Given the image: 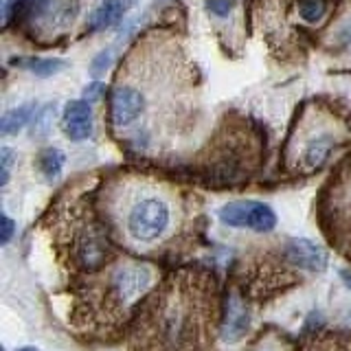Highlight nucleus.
I'll return each instance as SVG.
<instances>
[{"label": "nucleus", "instance_id": "nucleus-22", "mask_svg": "<svg viewBox=\"0 0 351 351\" xmlns=\"http://www.w3.org/2000/svg\"><path fill=\"white\" fill-rule=\"evenodd\" d=\"M235 0H208L206 7L213 11L215 16H228V11L233 9Z\"/></svg>", "mask_w": 351, "mask_h": 351}, {"label": "nucleus", "instance_id": "nucleus-15", "mask_svg": "<svg viewBox=\"0 0 351 351\" xmlns=\"http://www.w3.org/2000/svg\"><path fill=\"white\" fill-rule=\"evenodd\" d=\"M77 9H80V5H77V0H58L53 7V11L49 14V22L51 25H69V22L75 20L77 16Z\"/></svg>", "mask_w": 351, "mask_h": 351}, {"label": "nucleus", "instance_id": "nucleus-24", "mask_svg": "<svg viewBox=\"0 0 351 351\" xmlns=\"http://www.w3.org/2000/svg\"><path fill=\"white\" fill-rule=\"evenodd\" d=\"M340 277H343L345 285L351 290V270H343V272H340Z\"/></svg>", "mask_w": 351, "mask_h": 351}, {"label": "nucleus", "instance_id": "nucleus-11", "mask_svg": "<svg viewBox=\"0 0 351 351\" xmlns=\"http://www.w3.org/2000/svg\"><path fill=\"white\" fill-rule=\"evenodd\" d=\"M49 9V0H3V20L9 25L18 16H42Z\"/></svg>", "mask_w": 351, "mask_h": 351}, {"label": "nucleus", "instance_id": "nucleus-12", "mask_svg": "<svg viewBox=\"0 0 351 351\" xmlns=\"http://www.w3.org/2000/svg\"><path fill=\"white\" fill-rule=\"evenodd\" d=\"M33 117H36V104L18 106L14 110H9V112H5L3 121H0V132H3L5 136L18 134V132L25 128Z\"/></svg>", "mask_w": 351, "mask_h": 351}, {"label": "nucleus", "instance_id": "nucleus-10", "mask_svg": "<svg viewBox=\"0 0 351 351\" xmlns=\"http://www.w3.org/2000/svg\"><path fill=\"white\" fill-rule=\"evenodd\" d=\"M123 14H125V0H104V3L93 11L90 27L93 31L110 29L123 18Z\"/></svg>", "mask_w": 351, "mask_h": 351}, {"label": "nucleus", "instance_id": "nucleus-5", "mask_svg": "<svg viewBox=\"0 0 351 351\" xmlns=\"http://www.w3.org/2000/svg\"><path fill=\"white\" fill-rule=\"evenodd\" d=\"M152 270L145 266H123L112 274V296L121 305L134 303L149 288Z\"/></svg>", "mask_w": 351, "mask_h": 351}, {"label": "nucleus", "instance_id": "nucleus-25", "mask_svg": "<svg viewBox=\"0 0 351 351\" xmlns=\"http://www.w3.org/2000/svg\"><path fill=\"white\" fill-rule=\"evenodd\" d=\"M18 351H40V349H36V347H22V349H18Z\"/></svg>", "mask_w": 351, "mask_h": 351}, {"label": "nucleus", "instance_id": "nucleus-17", "mask_svg": "<svg viewBox=\"0 0 351 351\" xmlns=\"http://www.w3.org/2000/svg\"><path fill=\"white\" fill-rule=\"evenodd\" d=\"M305 351H351V340L343 336H327L312 343Z\"/></svg>", "mask_w": 351, "mask_h": 351}, {"label": "nucleus", "instance_id": "nucleus-4", "mask_svg": "<svg viewBox=\"0 0 351 351\" xmlns=\"http://www.w3.org/2000/svg\"><path fill=\"white\" fill-rule=\"evenodd\" d=\"M147 99L136 86L119 84L110 95V117L117 128H130L145 114Z\"/></svg>", "mask_w": 351, "mask_h": 351}, {"label": "nucleus", "instance_id": "nucleus-3", "mask_svg": "<svg viewBox=\"0 0 351 351\" xmlns=\"http://www.w3.org/2000/svg\"><path fill=\"white\" fill-rule=\"evenodd\" d=\"M219 219L226 226L233 228H250L255 233H268L277 226V215L263 202L255 200H239V202H228L219 208Z\"/></svg>", "mask_w": 351, "mask_h": 351}, {"label": "nucleus", "instance_id": "nucleus-1", "mask_svg": "<svg viewBox=\"0 0 351 351\" xmlns=\"http://www.w3.org/2000/svg\"><path fill=\"white\" fill-rule=\"evenodd\" d=\"M213 321V296L204 285L173 279L141 312L132 345L136 351H202Z\"/></svg>", "mask_w": 351, "mask_h": 351}, {"label": "nucleus", "instance_id": "nucleus-23", "mask_svg": "<svg viewBox=\"0 0 351 351\" xmlns=\"http://www.w3.org/2000/svg\"><path fill=\"white\" fill-rule=\"evenodd\" d=\"M11 235H14V219L9 215H3V235H0V244H9Z\"/></svg>", "mask_w": 351, "mask_h": 351}, {"label": "nucleus", "instance_id": "nucleus-13", "mask_svg": "<svg viewBox=\"0 0 351 351\" xmlns=\"http://www.w3.org/2000/svg\"><path fill=\"white\" fill-rule=\"evenodd\" d=\"M14 66L25 69L38 77H53L66 69L64 60H44V58H16Z\"/></svg>", "mask_w": 351, "mask_h": 351}, {"label": "nucleus", "instance_id": "nucleus-14", "mask_svg": "<svg viewBox=\"0 0 351 351\" xmlns=\"http://www.w3.org/2000/svg\"><path fill=\"white\" fill-rule=\"evenodd\" d=\"M64 167V154L60 149H44L40 154V171L47 180H55L62 173Z\"/></svg>", "mask_w": 351, "mask_h": 351}, {"label": "nucleus", "instance_id": "nucleus-16", "mask_svg": "<svg viewBox=\"0 0 351 351\" xmlns=\"http://www.w3.org/2000/svg\"><path fill=\"white\" fill-rule=\"evenodd\" d=\"M332 42H334L336 49L351 55V14H347L343 20H340V25L334 29Z\"/></svg>", "mask_w": 351, "mask_h": 351}, {"label": "nucleus", "instance_id": "nucleus-20", "mask_svg": "<svg viewBox=\"0 0 351 351\" xmlns=\"http://www.w3.org/2000/svg\"><path fill=\"white\" fill-rule=\"evenodd\" d=\"M11 165H14V152H11L9 147H3V149H0V169H3V176H0V184L9 182Z\"/></svg>", "mask_w": 351, "mask_h": 351}, {"label": "nucleus", "instance_id": "nucleus-18", "mask_svg": "<svg viewBox=\"0 0 351 351\" xmlns=\"http://www.w3.org/2000/svg\"><path fill=\"white\" fill-rule=\"evenodd\" d=\"M53 117H55V104L44 106L38 117H33V136H47L53 125Z\"/></svg>", "mask_w": 351, "mask_h": 351}, {"label": "nucleus", "instance_id": "nucleus-6", "mask_svg": "<svg viewBox=\"0 0 351 351\" xmlns=\"http://www.w3.org/2000/svg\"><path fill=\"white\" fill-rule=\"evenodd\" d=\"M285 257L303 270L323 272L327 268V252L310 239H292L285 246Z\"/></svg>", "mask_w": 351, "mask_h": 351}, {"label": "nucleus", "instance_id": "nucleus-7", "mask_svg": "<svg viewBox=\"0 0 351 351\" xmlns=\"http://www.w3.org/2000/svg\"><path fill=\"white\" fill-rule=\"evenodd\" d=\"M64 132L71 141H86L93 134V108L88 101H71L64 108Z\"/></svg>", "mask_w": 351, "mask_h": 351}, {"label": "nucleus", "instance_id": "nucleus-2", "mask_svg": "<svg viewBox=\"0 0 351 351\" xmlns=\"http://www.w3.org/2000/svg\"><path fill=\"white\" fill-rule=\"evenodd\" d=\"M125 233L136 244H154L171 226V204L158 193H143L130 202L125 211Z\"/></svg>", "mask_w": 351, "mask_h": 351}, {"label": "nucleus", "instance_id": "nucleus-9", "mask_svg": "<svg viewBox=\"0 0 351 351\" xmlns=\"http://www.w3.org/2000/svg\"><path fill=\"white\" fill-rule=\"evenodd\" d=\"M246 329H248V310L239 301V296H233L228 301V310L224 318V340L235 343V340H239L246 334Z\"/></svg>", "mask_w": 351, "mask_h": 351}, {"label": "nucleus", "instance_id": "nucleus-21", "mask_svg": "<svg viewBox=\"0 0 351 351\" xmlns=\"http://www.w3.org/2000/svg\"><path fill=\"white\" fill-rule=\"evenodd\" d=\"M110 60H112V55H110V51H104V53H99L97 58L93 60L90 73H93V75H101V73H106V69H108V66H110Z\"/></svg>", "mask_w": 351, "mask_h": 351}, {"label": "nucleus", "instance_id": "nucleus-8", "mask_svg": "<svg viewBox=\"0 0 351 351\" xmlns=\"http://www.w3.org/2000/svg\"><path fill=\"white\" fill-rule=\"evenodd\" d=\"M336 147V136L332 132H321V134L312 136L305 143V147L301 152V167L305 171H316L329 160L332 152Z\"/></svg>", "mask_w": 351, "mask_h": 351}, {"label": "nucleus", "instance_id": "nucleus-19", "mask_svg": "<svg viewBox=\"0 0 351 351\" xmlns=\"http://www.w3.org/2000/svg\"><path fill=\"white\" fill-rule=\"evenodd\" d=\"M299 14L307 22H318L325 16V3L323 0H303L299 7Z\"/></svg>", "mask_w": 351, "mask_h": 351}]
</instances>
